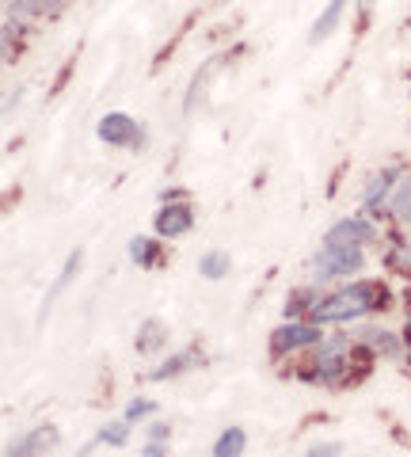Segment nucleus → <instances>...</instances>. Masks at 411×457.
I'll return each mask as SVG.
<instances>
[{"label": "nucleus", "mask_w": 411, "mask_h": 457, "mask_svg": "<svg viewBox=\"0 0 411 457\" xmlns=\"http://www.w3.org/2000/svg\"><path fill=\"white\" fill-rule=\"evenodd\" d=\"M385 305H389V290H385V286H377V282H354L350 290L328 297V302H320L313 309V320H328V324L354 320V317H362V312L385 309Z\"/></svg>", "instance_id": "1"}, {"label": "nucleus", "mask_w": 411, "mask_h": 457, "mask_svg": "<svg viewBox=\"0 0 411 457\" xmlns=\"http://www.w3.org/2000/svg\"><path fill=\"white\" fill-rule=\"evenodd\" d=\"M362 267V252L358 245H324L316 255V278H339V275H354Z\"/></svg>", "instance_id": "2"}, {"label": "nucleus", "mask_w": 411, "mask_h": 457, "mask_svg": "<svg viewBox=\"0 0 411 457\" xmlns=\"http://www.w3.org/2000/svg\"><path fill=\"white\" fill-rule=\"evenodd\" d=\"M99 137L107 141V145H122V149H141V141H145V134H141V126L130 119V114H107L103 122H99Z\"/></svg>", "instance_id": "3"}, {"label": "nucleus", "mask_w": 411, "mask_h": 457, "mask_svg": "<svg viewBox=\"0 0 411 457\" xmlns=\"http://www.w3.org/2000/svg\"><path fill=\"white\" fill-rule=\"evenodd\" d=\"M374 240V225L362 221V218H343L328 228L324 245H370Z\"/></svg>", "instance_id": "4"}, {"label": "nucleus", "mask_w": 411, "mask_h": 457, "mask_svg": "<svg viewBox=\"0 0 411 457\" xmlns=\"http://www.w3.org/2000/svg\"><path fill=\"white\" fill-rule=\"evenodd\" d=\"M343 351H347V339L343 336H335V339L324 343V351H320V359H316V366H320L316 378L320 381H339V378H343V370H347Z\"/></svg>", "instance_id": "5"}, {"label": "nucleus", "mask_w": 411, "mask_h": 457, "mask_svg": "<svg viewBox=\"0 0 411 457\" xmlns=\"http://www.w3.org/2000/svg\"><path fill=\"white\" fill-rule=\"evenodd\" d=\"M53 442H58V431H53V427H35V431H27L16 446H12L8 457H42L46 450H53Z\"/></svg>", "instance_id": "6"}, {"label": "nucleus", "mask_w": 411, "mask_h": 457, "mask_svg": "<svg viewBox=\"0 0 411 457\" xmlns=\"http://www.w3.org/2000/svg\"><path fill=\"white\" fill-rule=\"evenodd\" d=\"M191 225H194V213H191V206H183V203L164 206L157 213V233L160 237H183Z\"/></svg>", "instance_id": "7"}, {"label": "nucleus", "mask_w": 411, "mask_h": 457, "mask_svg": "<svg viewBox=\"0 0 411 457\" xmlns=\"http://www.w3.org/2000/svg\"><path fill=\"white\" fill-rule=\"evenodd\" d=\"M320 332L316 328H305V324H286V328H278L275 339H271V347L282 354V351H297V347H308V343H316Z\"/></svg>", "instance_id": "8"}, {"label": "nucleus", "mask_w": 411, "mask_h": 457, "mask_svg": "<svg viewBox=\"0 0 411 457\" xmlns=\"http://www.w3.org/2000/svg\"><path fill=\"white\" fill-rule=\"evenodd\" d=\"M194 362H202V354H198V347H187V351H179L176 359H168L160 370H152V381H168V378H179V374H187V370L194 366Z\"/></svg>", "instance_id": "9"}, {"label": "nucleus", "mask_w": 411, "mask_h": 457, "mask_svg": "<svg viewBox=\"0 0 411 457\" xmlns=\"http://www.w3.org/2000/svg\"><path fill=\"white\" fill-rule=\"evenodd\" d=\"M343 8H347V0H328V8L316 16L313 23V31H308V42H320V38H328L335 31V23L343 20Z\"/></svg>", "instance_id": "10"}, {"label": "nucleus", "mask_w": 411, "mask_h": 457, "mask_svg": "<svg viewBox=\"0 0 411 457\" xmlns=\"http://www.w3.org/2000/svg\"><path fill=\"white\" fill-rule=\"evenodd\" d=\"M248 446V435H244V427H229L218 442H214V457H240Z\"/></svg>", "instance_id": "11"}, {"label": "nucleus", "mask_w": 411, "mask_h": 457, "mask_svg": "<svg viewBox=\"0 0 411 457\" xmlns=\"http://www.w3.org/2000/svg\"><path fill=\"white\" fill-rule=\"evenodd\" d=\"M164 339H168V328L160 320H145V324H141V332H137V351L149 354V351L164 347Z\"/></svg>", "instance_id": "12"}, {"label": "nucleus", "mask_w": 411, "mask_h": 457, "mask_svg": "<svg viewBox=\"0 0 411 457\" xmlns=\"http://www.w3.org/2000/svg\"><path fill=\"white\" fill-rule=\"evenodd\" d=\"M80 263H84V255H80V252H73V255H69V260H65V267H62V275H58V282H53V290L46 294V309H50L53 302H58V294L65 290V286H69V282H73V275H77V270H80Z\"/></svg>", "instance_id": "13"}, {"label": "nucleus", "mask_w": 411, "mask_h": 457, "mask_svg": "<svg viewBox=\"0 0 411 457\" xmlns=\"http://www.w3.org/2000/svg\"><path fill=\"white\" fill-rule=\"evenodd\" d=\"M198 270H202L206 278H225V270H229V255L225 252H206L202 260H198Z\"/></svg>", "instance_id": "14"}, {"label": "nucleus", "mask_w": 411, "mask_h": 457, "mask_svg": "<svg viewBox=\"0 0 411 457\" xmlns=\"http://www.w3.org/2000/svg\"><path fill=\"white\" fill-rule=\"evenodd\" d=\"M130 260L141 263V267H152V263H157V245H152V240H145V237L130 240Z\"/></svg>", "instance_id": "15"}, {"label": "nucleus", "mask_w": 411, "mask_h": 457, "mask_svg": "<svg viewBox=\"0 0 411 457\" xmlns=\"http://www.w3.org/2000/svg\"><path fill=\"white\" fill-rule=\"evenodd\" d=\"M362 343H370V347L377 351H385V354H396V339L389 332H381V328H366V332H358Z\"/></svg>", "instance_id": "16"}, {"label": "nucleus", "mask_w": 411, "mask_h": 457, "mask_svg": "<svg viewBox=\"0 0 411 457\" xmlns=\"http://www.w3.org/2000/svg\"><path fill=\"white\" fill-rule=\"evenodd\" d=\"M392 213L400 221H411V176L400 183V191H396V198H392Z\"/></svg>", "instance_id": "17"}, {"label": "nucleus", "mask_w": 411, "mask_h": 457, "mask_svg": "<svg viewBox=\"0 0 411 457\" xmlns=\"http://www.w3.org/2000/svg\"><path fill=\"white\" fill-rule=\"evenodd\" d=\"M99 442H107V446H126V442H130V427L126 423H107L103 431H99Z\"/></svg>", "instance_id": "18"}, {"label": "nucleus", "mask_w": 411, "mask_h": 457, "mask_svg": "<svg viewBox=\"0 0 411 457\" xmlns=\"http://www.w3.org/2000/svg\"><path fill=\"white\" fill-rule=\"evenodd\" d=\"M23 16H46V12L58 8V0H12Z\"/></svg>", "instance_id": "19"}, {"label": "nucleus", "mask_w": 411, "mask_h": 457, "mask_svg": "<svg viewBox=\"0 0 411 457\" xmlns=\"http://www.w3.org/2000/svg\"><path fill=\"white\" fill-rule=\"evenodd\" d=\"M396 179V171H385V176H377L374 183H370V191H366V206H377L381 203V195L389 191V183Z\"/></svg>", "instance_id": "20"}, {"label": "nucleus", "mask_w": 411, "mask_h": 457, "mask_svg": "<svg viewBox=\"0 0 411 457\" xmlns=\"http://www.w3.org/2000/svg\"><path fill=\"white\" fill-rule=\"evenodd\" d=\"M152 411V400H134L130 408H126V420H141V416H149Z\"/></svg>", "instance_id": "21"}, {"label": "nucleus", "mask_w": 411, "mask_h": 457, "mask_svg": "<svg viewBox=\"0 0 411 457\" xmlns=\"http://www.w3.org/2000/svg\"><path fill=\"white\" fill-rule=\"evenodd\" d=\"M339 453H343V446H339V442H324V446L308 450V457H339Z\"/></svg>", "instance_id": "22"}, {"label": "nucleus", "mask_w": 411, "mask_h": 457, "mask_svg": "<svg viewBox=\"0 0 411 457\" xmlns=\"http://www.w3.org/2000/svg\"><path fill=\"white\" fill-rule=\"evenodd\" d=\"M149 438H152V442H164V438H168V423H152V427H149Z\"/></svg>", "instance_id": "23"}, {"label": "nucleus", "mask_w": 411, "mask_h": 457, "mask_svg": "<svg viewBox=\"0 0 411 457\" xmlns=\"http://www.w3.org/2000/svg\"><path fill=\"white\" fill-rule=\"evenodd\" d=\"M145 457H164V446L160 442H152V446H145Z\"/></svg>", "instance_id": "24"}, {"label": "nucleus", "mask_w": 411, "mask_h": 457, "mask_svg": "<svg viewBox=\"0 0 411 457\" xmlns=\"http://www.w3.org/2000/svg\"><path fill=\"white\" fill-rule=\"evenodd\" d=\"M218 4H221V0H218Z\"/></svg>", "instance_id": "25"}]
</instances>
